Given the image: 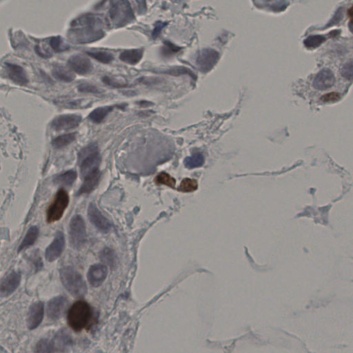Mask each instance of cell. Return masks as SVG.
Returning a JSON list of instances; mask_svg holds the SVG:
<instances>
[{
  "label": "cell",
  "mask_w": 353,
  "mask_h": 353,
  "mask_svg": "<svg viewBox=\"0 0 353 353\" xmlns=\"http://www.w3.org/2000/svg\"><path fill=\"white\" fill-rule=\"evenodd\" d=\"M104 20L100 15L87 13L78 17L71 22L68 37L70 42L84 44L97 42L105 36Z\"/></svg>",
  "instance_id": "cell-1"
},
{
  "label": "cell",
  "mask_w": 353,
  "mask_h": 353,
  "mask_svg": "<svg viewBox=\"0 0 353 353\" xmlns=\"http://www.w3.org/2000/svg\"><path fill=\"white\" fill-rule=\"evenodd\" d=\"M135 20V15L128 1H111L107 18L108 25L115 29L122 28Z\"/></svg>",
  "instance_id": "cell-2"
},
{
  "label": "cell",
  "mask_w": 353,
  "mask_h": 353,
  "mask_svg": "<svg viewBox=\"0 0 353 353\" xmlns=\"http://www.w3.org/2000/svg\"><path fill=\"white\" fill-rule=\"evenodd\" d=\"M93 312L90 305L86 301H75L67 314V321L74 331L80 332L90 324Z\"/></svg>",
  "instance_id": "cell-3"
},
{
  "label": "cell",
  "mask_w": 353,
  "mask_h": 353,
  "mask_svg": "<svg viewBox=\"0 0 353 353\" xmlns=\"http://www.w3.org/2000/svg\"><path fill=\"white\" fill-rule=\"evenodd\" d=\"M60 279L65 289L75 297H83L87 292V287L83 277L77 270L70 266L60 270Z\"/></svg>",
  "instance_id": "cell-4"
},
{
  "label": "cell",
  "mask_w": 353,
  "mask_h": 353,
  "mask_svg": "<svg viewBox=\"0 0 353 353\" xmlns=\"http://www.w3.org/2000/svg\"><path fill=\"white\" fill-rule=\"evenodd\" d=\"M78 162L82 177L99 170L101 156L97 144H91L79 153Z\"/></svg>",
  "instance_id": "cell-5"
},
{
  "label": "cell",
  "mask_w": 353,
  "mask_h": 353,
  "mask_svg": "<svg viewBox=\"0 0 353 353\" xmlns=\"http://www.w3.org/2000/svg\"><path fill=\"white\" fill-rule=\"evenodd\" d=\"M69 240L70 244L75 249H81L85 245L87 242V230L85 222L80 215H75L70 220Z\"/></svg>",
  "instance_id": "cell-6"
},
{
  "label": "cell",
  "mask_w": 353,
  "mask_h": 353,
  "mask_svg": "<svg viewBox=\"0 0 353 353\" xmlns=\"http://www.w3.org/2000/svg\"><path fill=\"white\" fill-rule=\"evenodd\" d=\"M69 204V196L64 189H62L57 193L52 204L47 211L46 220L49 223L59 221L63 218L65 210Z\"/></svg>",
  "instance_id": "cell-7"
},
{
  "label": "cell",
  "mask_w": 353,
  "mask_h": 353,
  "mask_svg": "<svg viewBox=\"0 0 353 353\" xmlns=\"http://www.w3.org/2000/svg\"><path fill=\"white\" fill-rule=\"evenodd\" d=\"M80 115L66 114L56 117L51 122V128L57 131L71 130L78 127L82 123Z\"/></svg>",
  "instance_id": "cell-8"
},
{
  "label": "cell",
  "mask_w": 353,
  "mask_h": 353,
  "mask_svg": "<svg viewBox=\"0 0 353 353\" xmlns=\"http://www.w3.org/2000/svg\"><path fill=\"white\" fill-rule=\"evenodd\" d=\"M88 216L91 223L101 232H108L111 230V223L104 215L101 214L96 204L91 203L89 205L88 208Z\"/></svg>",
  "instance_id": "cell-9"
},
{
  "label": "cell",
  "mask_w": 353,
  "mask_h": 353,
  "mask_svg": "<svg viewBox=\"0 0 353 353\" xmlns=\"http://www.w3.org/2000/svg\"><path fill=\"white\" fill-rule=\"evenodd\" d=\"M65 247V238L63 232H58L53 242L46 250V259L50 262L56 261L63 254Z\"/></svg>",
  "instance_id": "cell-10"
},
{
  "label": "cell",
  "mask_w": 353,
  "mask_h": 353,
  "mask_svg": "<svg viewBox=\"0 0 353 353\" xmlns=\"http://www.w3.org/2000/svg\"><path fill=\"white\" fill-rule=\"evenodd\" d=\"M219 53L211 49H203L197 57V63L201 70L209 71L218 63Z\"/></svg>",
  "instance_id": "cell-11"
},
{
  "label": "cell",
  "mask_w": 353,
  "mask_h": 353,
  "mask_svg": "<svg viewBox=\"0 0 353 353\" xmlns=\"http://www.w3.org/2000/svg\"><path fill=\"white\" fill-rule=\"evenodd\" d=\"M68 63L70 69L81 75L89 73L92 67L90 60L82 54L73 55L68 59Z\"/></svg>",
  "instance_id": "cell-12"
},
{
  "label": "cell",
  "mask_w": 353,
  "mask_h": 353,
  "mask_svg": "<svg viewBox=\"0 0 353 353\" xmlns=\"http://www.w3.org/2000/svg\"><path fill=\"white\" fill-rule=\"evenodd\" d=\"M21 281V275L18 272H12L3 279L0 287V293L1 297L11 295L18 289Z\"/></svg>",
  "instance_id": "cell-13"
},
{
  "label": "cell",
  "mask_w": 353,
  "mask_h": 353,
  "mask_svg": "<svg viewBox=\"0 0 353 353\" xmlns=\"http://www.w3.org/2000/svg\"><path fill=\"white\" fill-rule=\"evenodd\" d=\"M44 307L42 301L33 303L29 308L27 325L30 330L37 328L44 318Z\"/></svg>",
  "instance_id": "cell-14"
},
{
  "label": "cell",
  "mask_w": 353,
  "mask_h": 353,
  "mask_svg": "<svg viewBox=\"0 0 353 353\" xmlns=\"http://www.w3.org/2000/svg\"><path fill=\"white\" fill-rule=\"evenodd\" d=\"M5 66L7 76L12 82L22 87L29 84L28 75L22 66L11 63H6Z\"/></svg>",
  "instance_id": "cell-15"
},
{
  "label": "cell",
  "mask_w": 353,
  "mask_h": 353,
  "mask_svg": "<svg viewBox=\"0 0 353 353\" xmlns=\"http://www.w3.org/2000/svg\"><path fill=\"white\" fill-rule=\"evenodd\" d=\"M335 82V75L328 68L319 72L313 80V86L317 90L325 91L330 89Z\"/></svg>",
  "instance_id": "cell-16"
},
{
  "label": "cell",
  "mask_w": 353,
  "mask_h": 353,
  "mask_svg": "<svg viewBox=\"0 0 353 353\" xmlns=\"http://www.w3.org/2000/svg\"><path fill=\"white\" fill-rule=\"evenodd\" d=\"M107 275V268L104 265H93L88 271V280L92 287H99L106 280Z\"/></svg>",
  "instance_id": "cell-17"
},
{
  "label": "cell",
  "mask_w": 353,
  "mask_h": 353,
  "mask_svg": "<svg viewBox=\"0 0 353 353\" xmlns=\"http://www.w3.org/2000/svg\"><path fill=\"white\" fill-rule=\"evenodd\" d=\"M67 300L63 296H58L49 301L46 308V313L50 320L56 321L62 316Z\"/></svg>",
  "instance_id": "cell-18"
},
{
  "label": "cell",
  "mask_w": 353,
  "mask_h": 353,
  "mask_svg": "<svg viewBox=\"0 0 353 353\" xmlns=\"http://www.w3.org/2000/svg\"><path fill=\"white\" fill-rule=\"evenodd\" d=\"M55 103L60 107L70 108V109H79V108H87L91 107L92 101L84 99H71V98H60L55 101Z\"/></svg>",
  "instance_id": "cell-19"
},
{
  "label": "cell",
  "mask_w": 353,
  "mask_h": 353,
  "mask_svg": "<svg viewBox=\"0 0 353 353\" xmlns=\"http://www.w3.org/2000/svg\"><path fill=\"white\" fill-rule=\"evenodd\" d=\"M100 178L101 173L99 170H96L94 173L84 177V183L81 187L80 191H79V194L90 193L97 187Z\"/></svg>",
  "instance_id": "cell-20"
},
{
  "label": "cell",
  "mask_w": 353,
  "mask_h": 353,
  "mask_svg": "<svg viewBox=\"0 0 353 353\" xmlns=\"http://www.w3.org/2000/svg\"><path fill=\"white\" fill-rule=\"evenodd\" d=\"M52 75L57 80L64 82H71L75 79V74L73 70L63 65L57 64L53 66Z\"/></svg>",
  "instance_id": "cell-21"
},
{
  "label": "cell",
  "mask_w": 353,
  "mask_h": 353,
  "mask_svg": "<svg viewBox=\"0 0 353 353\" xmlns=\"http://www.w3.org/2000/svg\"><path fill=\"white\" fill-rule=\"evenodd\" d=\"M144 55L143 49L125 50L120 54V59L123 63L130 65H136L142 59Z\"/></svg>",
  "instance_id": "cell-22"
},
{
  "label": "cell",
  "mask_w": 353,
  "mask_h": 353,
  "mask_svg": "<svg viewBox=\"0 0 353 353\" xmlns=\"http://www.w3.org/2000/svg\"><path fill=\"white\" fill-rule=\"evenodd\" d=\"M113 109L114 106H101L96 108L89 114V120L95 124H100Z\"/></svg>",
  "instance_id": "cell-23"
},
{
  "label": "cell",
  "mask_w": 353,
  "mask_h": 353,
  "mask_svg": "<svg viewBox=\"0 0 353 353\" xmlns=\"http://www.w3.org/2000/svg\"><path fill=\"white\" fill-rule=\"evenodd\" d=\"M39 236V229L37 226H32L29 229L27 235L19 247V251H23L35 244Z\"/></svg>",
  "instance_id": "cell-24"
},
{
  "label": "cell",
  "mask_w": 353,
  "mask_h": 353,
  "mask_svg": "<svg viewBox=\"0 0 353 353\" xmlns=\"http://www.w3.org/2000/svg\"><path fill=\"white\" fill-rule=\"evenodd\" d=\"M77 173L73 170H68L61 175H58L55 179V183L58 185L70 187L76 180Z\"/></svg>",
  "instance_id": "cell-25"
},
{
  "label": "cell",
  "mask_w": 353,
  "mask_h": 353,
  "mask_svg": "<svg viewBox=\"0 0 353 353\" xmlns=\"http://www.w3.org/2000/svg\"><path fill=\"white\" fill-rule=\"evenodd\" d=\"M75 139H76V133L64 134L53 139L52 145L55 149H63L73 143Z\"/></svg>",
  "instance_id": "cell-26"
},
{
  "label": "cell",
  "mask_w": 353,
  "mask_h": 353,
  "mask_svg": "<svg viewBox=\"0 0 353 353\" xmlns=\"http://www.w3.org/2000/svg\"><path fill=\"white\" fill-rule=\"evenodd\" d=\"M49 46L54 52L61 53L68 51L70 46L61 36L52 37L49 39Z\"/></svg>",
  "instance_id": "cell-27"
},
{
  "label": "cell",
  "mask_w": 353,
  "mask_h": 353,
  "mask_svg": "<svg viewBox=\"0 0 353 353\" xmlns=\"http://www.w3.org/2000/svg\"><path fill=\"white\" fill-rule=\"evenodd\" d=\"M88 56L94 58L95 60L103 64H109L114 59L113 54L106 52V51H88L87 52Z\"/></svg>",
  "instance_id": "cell-28"
},
{
  "label": "cell",
  "mask_w": 353,
  "mask_h": 353,
  "mask_svg": "<svg viewBox=\"0 0 353 353\" xmlns=\"http://www.w3.org/2000/svg\"><path fill=\"white\" fill-rule=\"evenodd\" d=\"M204 156L201 153H195V154L193 155L192 156L187 158L184 161L186 167H187L188 168H191V169L200 167L204 164Z\"/></svg>",
  "instance_id": "cell-29"
},
{
  "label": "cell",
  "mask_w": 353,
  "mask_h": 353,
  "mask_svg": "<svg viewBox=\"0 0 353 353\" xmlns=\"http://www.w3.org/2000/svg\"><path fill=\"white\" fill-rule=\"evenodd\" d=\"M325 40V37L323 35H311L305 39L304 44L308 49H315L321 45Z\"/></svg>",
  "instance_id": "cell-30"
},
{
  "label": "cell",
  "mask_w": 353,
  "mask_h": 353,
  "mask_svg": "<svg viewBox=\"0 0 353 353\" xmlns=\"http://www.w3.org/2000/svg\"><path fill=\"white\" fill-rule=\"evenodd\" d=\"M102 81L108 87L114 88V89H123L128 86L127 81L121 80L113 77L104 76L102 78Z\"/></svg>",
  "instance_id": "cell-31"
},
{
  "label": "cell",
  "mask_w": 353,
  "mask_h": 353,
  "mask_svg": "<svg viewBox=\"0 0 353 353\" xmlns=\"http://www.w3.org/2000/svg\"><path fill=\"white\" fill-rule=\"evenodd\" d=\"M156 183L161 184V185H166L167 187L173 188L175 189V179L170 176V175L166 173H161L156 177Z\"/></svg>",
  "instance_id": "cell-32"
},
{
  "label": "cell",
  "mask_w": 353,
  "mask_h": 353,
  "mask_svg": "<svg viewBox=\"0 0 353 353\" xmlns=\"http://www.w3.org/2000/svg\"><path fill=\"white\" fill-rule=\"evenodd\" d=\"M100 257L103 262L109 266H113L116 262V255L113 250L108 248H106L101 253Z\"/></svg>",
  "instance_id": "cell-33"
},
{
  "label": "cell",
  "mask_w": 353,
  "mask_h": 353,
  "mask_svg": "<svg viewBox=\"0 0 353 353\" xmlns=\"http://www.w3.org/2000/svg\"><path fill=\"white\" fill-rule=\"evenodd\" d=\"M197 181L193 179L186 178L181 182L180 190L184 193H191L197 190Z\"/></svg>",
  "instance_id": "cell-34"
},
{
  "label": "cell",
  "mask_w": 353,
  "mask_h": 353,
  "mask_svg": "<svg viewBox=\"0 0 353 353\" xmlns=\"http://www.w3.org/2000/svg\"><path fill=\"white\" fill-rule=\"evenodd\" d=\"M79 92L82 94H100L103 93V91L94 85V84L89 83H82L77 87Z\"/></svg>",
  "instance_id": "cell-35"
},
{
  "label": "cell",
  "mask_w": 353,
  "mask_h": 353,
  "mask_svg": "<svg viewBox=\"0 0 353 353\" xmlns=\"http://www.w3.org/2000/svg\"><path fill=\"white\" fill-rule=\"evenodd\" d=\"M53 350L52 342L48 340L40 341L36 346L35 353H51Z\"/></svg>",
  "instance_id": "cell-36"
},
{
  "label": "cell",
  "mask_w": 353,
  "mask_h": 353,
  "mask_svg": "<svg viewBox=\"0 0 353 353\" xmlns=\"http://www.w3.org/2000/svg\"><path fill=\"white\" fill-rule=\"evenodd\" d=\"M341 75L348 80H353V61L345 64L341 68Z\"/></svg>",
  "instance_id": "cell-37"
},
{
  "label": "cell",
  "mask_w": 353,
  "mask_h": 353,
  "mask_svg": "<svg viewBox=\"0 0 353 353\" xmlns=\"http://www.w3.org/2000/svg\"><path fill=\"white\" fill-rule=\"evenodd\" d=\"M340 98V95L337 93L332 92L322 96L321 100L323 102H335V101H339Z\"/></svg>",
  "instance_id": "cell-38"
},
{
  "label": "cell",
  "mask_w": 353,
  "mask_h": 353,
  "mask_svg": "<svg viewBox=\"0 0 353 353\" xmlns=\"http://www.w3.org/2000/svg\"><path fill=\"white\" fill-rule=\"evenodd\" d=\"M35 52L38 56L42 57L43 58H49L52 57L53 55L51 51L49 50L44 49L43 46L37 45L35 47Z\"/></svg>",
  "instance_id": "cell-39"
},
{
  "label": "cell",
  "mask_w": 353,
  "mask_h": 353,
  "mask_svg": "<svg viewBox=\"0 0 353 353\" xmlns=\"http://www.w3.org/2000/svg\"><path fill=\"white\" fill-rule=\"evenodd\" d=\"M166 25L167 23H164V22H157L156 27H155L154 30H153L152 33L153 38H157V37H158V36L160 35V32H161V30H162V29L164 28V27H166Z\"/></svg>",
  "instance_id": "cell-40"
},
{
  "label": "cell",
  "mask_w": 353,
  "mask_h": 353,
  "mask_svg": "<svg viewBox=\"0 0 353 353\" xmlns=\"http://www.w3.org/2000/svg\"><path fill=\"white\" fill-rule=\"evenodd\" d=\"M165 44H166V48L163 50V53H164L165 55L169 54V53L171 52H177V51H180L179 48L174 46L173 44H170V42H166Z\"/></svg>",
  "instance_id": "cell-41"
},
{
  "label": "cell",
  "mask_w": 353,
  "mask_h": 353,
  "mask_svg": "<svg viewBox=\"0 0 353 353\" xmlns=\"http://www.w3.org/2000/svg\"><path fill=\"white\" fill-rule=\"evenodd\" d=\"M168 73L172 74V75H177L176 73H177V75H180V74H187L189 73L191 75V71L190 70H188L187 68H174V69L169 70V71H168Z\"/></svg>",
  "instance_id": "cell-42"
},
{
  "label": "cell",
  "mask_w": 353,
  "mask_h": 353,
  "mask_svg": "<svg viewBox=\"0 0 353 353\" xmlns=\"http://www.w3.org/2000/svg\"><path fill=\"white\" fill-rule=\"evenodd\" d=\"M137 104H138L139 106H142V107H146V106H150L149 104H151V103L149 102V101H139Z\"/></svg>",
  "instance_id": "cell-43"
},
{
  "label": "cell",
  "mask_w": 353,
  "mask_h": 353,
  "mask_svg": "<svg viewBox=\"0 0 353 353\" xmlns=\"http://www.w3.org/2000/svg\"><path fill=\"white\" fill-rule=\"evenodd\" d=\"M349 13V17L351 19V22H353V6L350 8L349 13Z\"/></svg>",
  "instance_id": "cell-44"
}]
</instances>
